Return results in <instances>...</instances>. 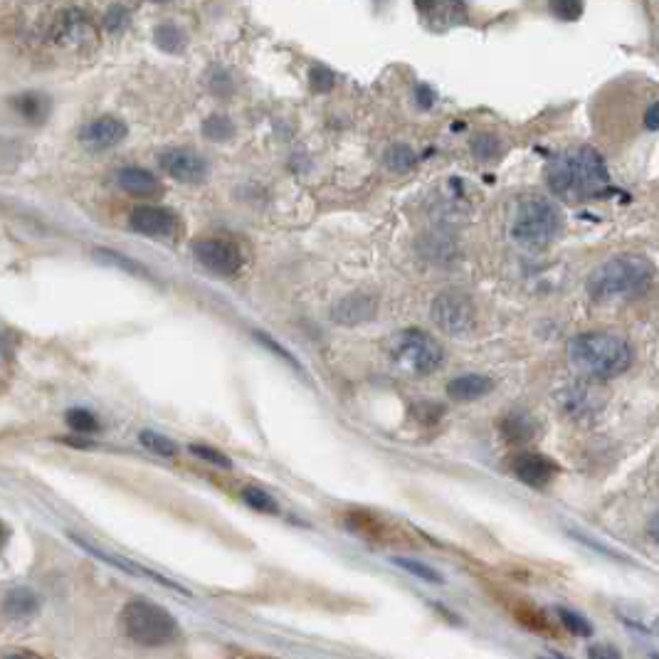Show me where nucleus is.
<instances>
[{"instance_id": "cd10ccee", "label": "nucleus", "mask_w": 659, "mask_h": 659, "mask_svg": "<svg viewBox=\"0 0 659 659\" xmlns=\"http://www.w3.org/2000/svg\"><path fill=\"white\" fill-rule=\"evenodd\" d=\"M548 8H551V13L556 15L558 20H566V23L578 20L583 15V3H578V0H553Z\"/></svg>"}, {"instance_id": "5701e85b", "label": "nucleus", "mask_w": 659, "mask_h": 659, "mask_svg": "<svg viewBox=\"0 0 659 659\" xmlns=\"http://www.w3.org/2000/svg\"><path fill=\"white\" fill-rule=\"evenodd\" d=\"M156 45L161 47L163 52H171V55H176V52H181L183 47H186V35H183L181 30H178L176 25H171V23L158 25V28H156Z\"/></svg>"}, {"instance_id": "b1692460", "label": "nucleus", "mask_w": 659, "mask_h": 659, "mask_svg": "<svg viewBox=\"0 0 659 659\" xmlns=\"http://www.w3.org/2000/svg\"><path fill=\"white\" fill-rule=\"evenodd\" d=\"M67 425H70L75 432H79V435H92V432L99 430L97 415H94L92 410H84V408H72L70 413H67Z\"/></svg>"}, {"instance_id": "2eb2a0df", "label": "nucleus", "mask_w": 659, "mask_h": 659, "mask_svg": "<svg viewBox=\"0 0 659 659\" xmlns=\"http://www.w3.org/2000/svg\"><path fill=\"white\" fill-rule=\"evenodd\" d=\"M117 183L121 191L129 193L131 198H158L163 193L161 181H158L154 173L139 166L121 168Z\"/></svg>"}, {"instance_id": "6e6552de", "label": "nucleus", "mask_w": 659, "mask_h": 659, "mask_svg": "<svg viewBox=\"0 0 659 659\" xmlns=\"http://www.w3.org/2000/svg\"><path fill=\"white\" fill-rule=\"evenodd\" d=\"M193 255L205 270L220 277H233L242 270V250L230 240H200L193 245Z\"/></svg>"}, {"instance_id": "c756f323", "label": "nucleus", "mask_w": 659, "mask_h": 659, "mask_svg": "<svg viewBox=\"0 0 659 659\" xmlns=\"http://www.w3.org/2000/svg\"><path fill=\"white\" fill-rule=\"evenodd\" d=\"M188 450H191V455L198 457V460L210 462V465H215V467H223V469L233 467V462H230L223 452L213 450V447H208V445H191Z\"/></svg>"}, {"instance_id": "aec40b11", "label": "nucleus", "mask_w": 659, "mask_h": 659, "mask_svg": "<svg viewBox=\"0 0 659 659\" xmlns=\"http://www.w3.org/2000/svg\"><path fill=\"white\" fill-rule=\"evenodd\" d=\"M383 163H386L388 171L408 173V171H413L415 163H418V156H415V151L410 149V146L393 144L386 154H383Z\"/></svg>"}, {"instance_id": "412c9836", "label": "nucleus", "mask_w": 659, "mask_h": 659, "mask_svg": "<svg viewBox=\"0 0 659 659\" xmlns=\"http://www.w3.org/2000/svg\"><path fill=\"white\" fill-rule=\"evenodd\" d=\"M139 442L146 447L149 452H154L158 457H176L178 455V445L173 440H168L166 435H158L154 430H144L139 432Z\"/></svg>"}, {"instance_id": "72a5a7b5", "label": "nucleus", "mask_w": 659, "mask_h": 659, "mask_svg": "<svg viewBox=\"0 0 659 659\" xmlns=\"http://www.w3.org/2000/svg\"><path fill=\"white\" fill-rule=\"evenodd\" d=\"M413 415H415V420H420L423 425H432V423H437V420L442 418V408H440V405L423 403V405H415Z\"/></svg>"}, {"instance_id": "37998d69", "label": "nucleus", "mask_w": 659, "mask_h": 659, "mask_svg": "<svg viewBox=\"0 0 659 659\" xmlns=\"http://www.w3.org/2000/svg\"><path fill=\"white\" fill-rule=\"evenodd\" d=\"M652 659H659V655H652Z\"/></svg>"}, {"instance_id": "39448f33", "label": "nucleus", "mask_w": 659, "mask_h": 659, "mask_svg": "<svg viewBox=\"0 0 659 659\" xmlns=\"http://www.w3.org/2000/svg\"><path fill=\"white\" fill-rule=\"evenodd\" d=\"M390 361L395 368L413 378H425L445 363V351L430 334L418 329L400 331L390 341Z\"/></svg>"}, {"instance_id": "a211bd4d", "label": "nucleus", "mask_w": 659, "mask_h": 659, "mask_svg": "<svg viewBox=\"0 0 659 659\" xmlns=\"http://www.w3.org/2000/svg\"><path fill=\"white\" fill-rule=\"evenodd\" d=\"M15 109L28 124H45L52 114V102L40 92H25L15 97Z\"/></svg>"}, {"instance_id": "4468645a", "label": "nucleus", "mask_w": 659, "mask_h": 659, "mask_svg": "<svg viewBox=\"0 0 659 659\" xmlns=\"http://www.w3.org/2000/svg\"><path fill=\"white\" fill-rule=\"evenodd\" d=\"M376 311H378L376 297L356 292V294H349V297H344L336 302V307L331 309V319L341 326H358V324H366V321H371L373 316H376Z\"/></svg>"}, {"instance_id": "f257e3e1", "label": "nucleus", "mask_w": 659, "mask_h": 659, "mask_svg": "<svg viewBox=\"0 0 659 659\" xmlns=\"http://www.w3.org/2000/svg\"><path fill=\"white\" fill-rule=\"evenodd\" d=\"M546 183L553 195L568 203L595 200L610 193L608 166L590 146H576L553 158L546 168Z\"/></svg>"}, {"instance_id": "7c9ffc66", "label": "nucleus", "mask_w": 659, "mask_h": 659, "mask_svg": "<svg viewBox=\"0 0 659 659\" xmlns=\"http://www.w3.org/2000/svg\"><path fill=\"white\" fill-rule=\"evenodd\" d=\"M126 23H129V10H126L124 5H112V8L104 13V28H107L109 33H119V30L126 28Z\"/></svg>"}, {"instance_id": "bb28decb", "label": "nucleus", "mask_w": 659, "mask_h": 659, "mask_svg": "<svg viewBox=\"0 0 659 659\" xmlns=\"http://www.w3.org/2000/svg\"><path fill=\"white\" fill-rule=\"evenodd\" d=\"M558 618H561L563 625H566V630L573 632V635H578V637L593 635V627H590V622L581 618V615L571 613V610H566V608L558 610Z\"/></svg>"}, {"instance_id": "9b49d317", "label": "nucleus", "mask_w": 659, "mask_h": 659, "mask_svg": "<svg viewBox=\"0 0 659 659\" xmlns=\"http://www.w3.org/2000/svg\"><path fill=\"white\" fill-rule=\"evenodd\" d=\"M129 225L134 233L146 235V237H168L176 233L178 218L173 210L163 208V205H139L131 213Z\"/></svg>"}, {"instance_id": "0eeeda50", "label": "nucleus", "mask_w": 659, "mask_h": 659, "mask_svg": "<svg viewBox=\"0 0 659 659\" xmlns=\"http://www.w3.org/2000/svg\"><path fill=\"white\" fill-rule=\"evenodd\" d=\"M430 316L437 329L447 336H465L477 324V307L469 294L460 289H445L432 302Z\"/></svg>"}, {"instance_id": "f03ea898", "label": "nucleus", "mask_w": 659, "mask_h": 659, "mask_svg": "<svg viewBox=\"0 0 659 659\" xmlns=\"http://www.w3.org/2000/svg\"><path fill=\"white\" fill-rule=\"evenodd\" d=\"M571 366L590 381H605L632 366V349L625 339L608 331H588L568 344Z\"/></svg>"}, {"instance_id": "f704fd0d", "label": "nucleus", "mask_w": 659, "mask_h": 659, "mask_svg": "<svg viewBox=\"0 0 659 659\" xmlns=\"http://www.w3.org/2000/svg\"><path fill=\"white\" fill-rule=\"evenodd\" d=\"M97 257H99V260H104V262H114V265H117V267H124V270H129V272H144L139 265H134V262L126 260L124 255H117V252L99 250V252H97Z\"/></svg>"}, {"instance_id": "4c0bfd02", "label": "nucleus", "mask_w": 659, "mask_h": 659, "mask_svg": "<svg viewBox=\"0 0 659 659\" xmlns=\"http://www.w3.org/2000/svg\"><path fill=\"white\" fill-rule=\"evenodd\" d=\"M255 336H257V339L262 341V344H265V346H270V349H272L274 353H279V358H284V361H287V363H292V366H297V363H294V358L289 356V353L284 351L282 346H279V344H274V341L267 339V334H255Z\"/></svg>"}, {"instance_id": "f3484780", "label": "nucleus", "mask_w": 659, "mask_h": 659, "mask_svg": "<svg viewBox=\"0 0 659 659\" xmlns=\"http://www.w3.org/2000/svg\"><path fill=\"white\" fill-rule=\"evenodd\" d=\"M536 430H539V425L524 410H511L499 420V432H502L506 442H526L536 435Z\"/></svg>"}, {"instance_id": "ddd939ff", "label": "nucleus", "mask_w": 659, "mask_h": 659, "mask_svg": "<svg viewBox=\"0 0 659 659\" xmlns=\"http://www.w3.org/2000/svg\"><path fill=\"white\" fill-rule=\"evenodd\" d=\"M415 10H418L427 28L435 30V33H445V30L462 25L467 20V5L455 3V0H445V3H415Z\"/></svg>"}, {"instance_id": "473e14b6", "label": "nucleus", "mask_w": 659, "mask_h": 659, "mask_svg": "<svg viewBox=\"0 0 659 659\" xmlns=\"http://www.w3.org/2000/svg\"><path fill=\"white\" fill-rule=\"evenodd\" d=\"M309 79H311V89H314V92H329V89L336 84L334 72L326 70V67H314V70L309 72Z\"/></svg>"}, {"instance_id": "ea45409f", "label": "nucleus", "mask_w": 659, "mask_h": 659, "mask_svg": "<svg viewBox=\"0 0 659 659\" xmlns=\"http://www.w3.org/2000/svg\"><path fill=\"white\" fill-rule=\"evenodd\" d=\"M647 534H650L652 539H655L659 543V511L650 519V526H647Z\"/></svg>"}, {"instance_id": "a19ab883", "label": "nucleus", "mask_w": 659, "mask_h": 659, "mask_svg": "<svg viewBox=\"0 0 659 659\" xmlns=\"http://www.w3.org/2000/svg\"><path fill=\"white\" fill-rule=\"evenodd\" d=\"M5 541H8V526H5L3 521H0V551H3Z\"/></svg>"}, {"instance_id": "9d476101", "label": "nucleus", "mask_w": 659, "mask_h": 659, "mask_svg": "<svg viewBox=\"0 0 659 659\" xmlns=\"http://www.w3.org/2000/svg\"><path fill=\"white\" fill-rule=\"evenodd\" d=\"M158 166L166 176L181 183H200L210 173L208 161L191 149H166L158 156Z\"/></svg>"}, {"instance_id": "2f4dec72", "label": "nucleus", "mask_w": 659, "mask_h": 659, "mask_svg": "<svg viewBox=\"0 0 659 659\" xmlns=\"http://www.w3.org/2000/svg\"><path fill=\"white\" fill-rule=\"evenodd\" d=\"M35 608V595L30 590H15L8 595V610L10 613H28Z\"/></svg>"}, {"instance_id": "4be33fe9", "label": "nucleus", "mask_w": 659, "mask_h": 659, "mask_svg": "<svg viewBox=\"0 0 659 659\" xmlns=\"http://www.w3.org/2000/svg\"><path fill=\"white\" fill-rule=\"evenodd\" d=\"M203 136L210 141H230L235 136V124L223 114H213L203 121Z\"/></svg>"}, {"instance_id": "79ce46f5", "label": "nucleus", "mask_w": 659, "mask_h": 659, "mask_svg": "<svg viewBox=\"0 0 659 659\" xmlns=\"http://www.w3.org/2000/svg\"><path fill=\"white\" fill-rule=\"evenodd\" d=\"M5 659H38V657L28 655V652H20V655H10V657H5Z\"/></svg>"}, {"instance_id": "6ab92c4d", "label": "nucleus", "mask_w": 659, "mask_h": 659, "mask_svg": "<svg viewBox=\"0 0 659 659\" xmlns=\"http://www.w3.org/2000/svg\"><path fill=\"white\" fill-rule=\"evenodd\" d=\"M595 390H590L588 386L581 388H571L568 393H563V403H566L568 413L571 415H585L590 410L598 408V398H595Z\"/></svg>"}, {"instance_id": "c85d7f7f", "label": "nucleus", "mask_w": 659, "mask_h": 659, "mask_svg": "<svg viewBox=\"0 0 659 659\" xmlns=\"http://www.w3.org/2000/svg\"><path fill=\"white\" fill-rule=\"evenodd\" d=\"M395 563H398L400 568H405V571H410L413 576L423 578V581H430V583H442V576L435 571V568L425 566V563H418V561H410V558H395Z\"/></svg>"}, {"instance_id": "20e7f679", "label": "nucleus", "mask_w": 659, "mask_h": 659, "mask_svg": "<svg viewBox=\"0 0 659 659\" xmlns=\"http://www.w3.org/2000/svg\"><path fill=\"white\" fill-rule=\"evenodd\" d=\"M509 233L519 245L534 247V250L551 245L563 233L561 208L541 195H526L511 213Z\"/></svg>"}, {"instance_id": "e433bc0d", "label": "nucleus", "mask_w": 659, "mask_h": 659, "mask_svg": "<svg viewBox=\"0 0 659 659\" xmlns=\"http://www.w3.org/2000/svg\"><path fill=\"white\" fill-rule=\"evenodd\" d=\"M590 659H620V652L610 645H593L588 650Z\"/></svg>"}, {"instance_id": "f8f14e48", "label": "nucleus", "mask_w": 659, "mask_h": 659, "mask_svg": "<svg viewBox=\"0 0 659 659\" xmlns=\"http://www.w3.org/2000/svg\"><path fill=\"white\" fill-rule=\"evenodd\" d=\"M129 136V126L117 117H99L79 131V141L92 151H109Z\"/></svg>"}, {"instance_id": "1a4fd4ad", "label": "nucleus", "mask_w": 659, "mask_h": 659, "mask_svg": "<svg viewBox=\"0 0 659 659\" xmlns=\"http://www.w3.org/2000/svg\"><path fill=\"white\" fill-rule=\"evenodd\" d=\"M509 469L519 482L534 489L548 487L561 474V467L551 457L541 455V452H519V455L509 460Z\"/></svg>"}, {"instance_id": "393cba45", "label": "nucleus", "mask_w": 659, "mask_h": 659, "mask_svg": "<svg viewBox=\"0 0 659 659\" xmlns=\"http://www.w3.org/2000/svg\"><path fill=\"white\" fill-rule=\"evenodd\" d=\"M472 154L477 161H494L502 154V141L494 134H482L472 141Z\"/></svg>"}, {"instance_id": "c9c22d12", "label": "nucleus", "mask_w": 659, "mask_h": 659, "mask_svg": "<svg viewBox=\"0 0 659 659\" xmlns=\"http://www.w3.org/2000/svg\"><path fill=\"white\" fill-rule=\"evenodd\" d=\"M415 99H418V107L430 109L432 104H435L437 94H435V89L427 87V84H418V87H415Z\"/></svg>"}, {"instance_id": "dca6fc26", "label": "nucleus", "mask_w": 659, "mask_h": 659, "mask_svg": "<svg viewBox=\"0 0 659 659\" xmlns=\"http://www.w3.org/2000/svg\"><path fill=\"white\" fill-rule=\"evenodd\" d=\"M494 390V381L489 376H479V373H467V376L455 378L447 386V395L460 403H472V400L484 398Z\"/></svg>"}, {"instance_id": "58836bf2", "label": "nucleus", "mask_w": 659, "mask_h": 659, "mask_svg": "<svg viewBox=\"0 0 659 659\" xmlns=\"http://www.w3.org/2000/svg\"><path fill=\"white\" fill-rule=\"evenodd\" d=\"M645 126L650 131H659V102L652 104V107L645 112Z\"/></svg>"}, {"instance_id": "423d86ee", "label": "nucleus", "mask_w": 659, "mask_h": 659, "mask_svg": "<svg viewBox=\"0 0 659 659\" xmlns=\"http://www.w3.org/2000/svg\"><path fill=\"white\" fill-rule=\"evenodd\" d=\"M121 620H124L126 635L146 647L168 645L181 632L176 620L171 618V613H166V610L158 608L154 603H146V600H134V603L126 605Z\"/></svg>"}, {"instance_id": "a878e982", "label": "nucleus", "mask_w": 659, "mask_h": 659, "mask_svg": "<svg viewBox=\"0 0 659 659\" xmlns=\"http://www.w3.org/2000/svg\"><path fill=\"white\" fill-rule=\"evenodd\" d=\"M242 499H245L247 506L262 511V514H277V511H279V506L272 499V494L262 492V489H257V487L242 489Z\"/></svg>"}, {"instance_id": "7ed1b4c3", "label": "nucleus", "mask_w": 659, "mask_h": 659, "mask_svg": "<svg viewBox=\"0 0 659 659\" xmlns=\"http://www.w3.org/2000/svg\"><path fill=\"white\" fill-rule=\"evenodd\" d=\"M655 277V265L642 255H620L600 265L588 277V292L595 299H620L645 292Z\"/></svg>"}]
</instances>
